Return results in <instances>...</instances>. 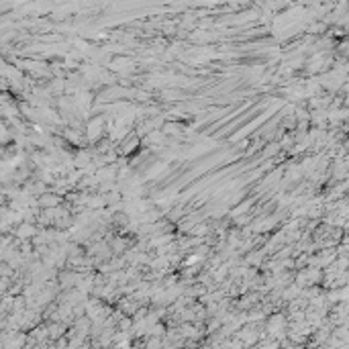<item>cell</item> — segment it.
Masks as SVG:
<instances>
[{
	"instance_id": "cell-2",
	"label": "cell",
	"mask_w": 349,
	"mask_h": 349,
	"mask_svg": "<svg viewBox=\"0 0 349 349\" xmlns=\"http://www.w3.org/2000/svg\"><path fill=\"white\" fill-rule=\"evenodd\" d=\"M39 231H41V227L39 225H33V223H23V225H18V227L15 229V237L18 239V241H33L37 235H39Z\"/></svg>"
},
{
	"instance_id": "cell-3",
	"label": "cell",
	"mask_w": 349,
	"mask_h": 349,
	"mask_svg": "<svg viewBox=\"0 0 349 349\" xmlns=\"http://www.w3.org/2000/svg\"><path fill=\"white\" fill-rule=\"evenodd\" d=\"M65 204L63 202V198L58 196V194H53V192H47L39 198V206H41V211H51V209H58V206Z\"/></svg>"
},
{
	"instance_id": "cell-6",
	"label": "cell",
	"mask_w": 349,
	"mask_h": 349,
	"mask_svg": "<svg viewBox=\"0 0 349 349\" xmlns=\"http://www.w3.org/2000/svg\"><path fill=\"white\" fill-rule=\"evenodd\" d=\"M278 149H280V145H276V143H273V145H268V149H266V152H263V155H266V157H270V155H273V153H276Z\"/></svg>"
},
{
	"instance_id": "cell-5",
	"label": "cell",
	"mask_w": 349,
	"mask_h": 349,
	"mask_svg": "<svg viewBox=\"0 0 349 349\" xmlns=\"http://www.w3.org/2000/svg\"><path fill=\"white\" fill-rule=\"evenodd\" d=\"M162 131L166 133V137H167V135H169V137H178V135H180L182 131H184V127L178 125V122H166Z\"/></svg>"
},
{
	"instance_id": "cell-4",
	"label": "cell",
	"mask_w": 349,
	"mask_h": 349,
	"mask_svg": "<svg viewBox=\"0 0 349 349\" xmlns=\"http://www.w3.org/2000/svg\"><path fill=\"white\" fill-rule=\"evenodd\" d=\"M263 253L266 251H261V249H256V251H251L247 253V258H245V266H261V261H263Z\"/></svg>"
},
{
	"instance_id": "cell-1",
	"label": "cell",
	"mask_w": 349,
	"mask_h": 349,
	"mask_svg": "<svg viewBox=\"0 0 349 349\" xmlns=\"http://www.w3.org/2000/svg\"><path fill=\"white\" fill-rule=\"evenodd\" d=\"M84 135H86L90 147L98 145L100 141L105 139V135H106V119L100 117V115L94 117V119H90V121L86 122V131H84Z\"/></svg>"
}]
</instances>
